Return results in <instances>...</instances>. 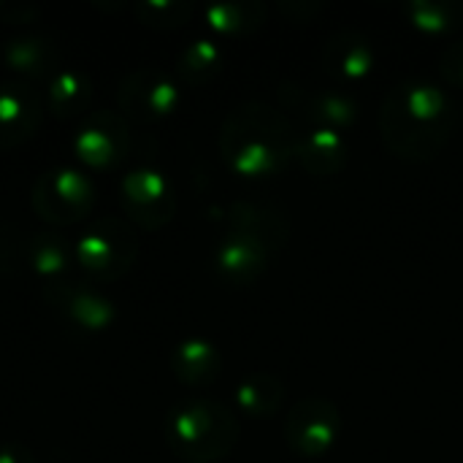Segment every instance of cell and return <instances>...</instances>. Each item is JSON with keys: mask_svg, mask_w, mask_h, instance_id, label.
<instances>
[{"mask_svg": "<svg viewBox=\"0 0 463 463\" xmlns=\"http://www.w3.org/2000/svg\"><path fill=\"white\" fill-rule=\"evenodd\" d=\"M456 125V103L429 79H404L393 84L380 109V136L388 152L404 163L437 160L448 149Z\"/></svg>", "mask_w": 463, "mask_h": 463, "instance_id": "6da1fadb", "label": "cell"}, {"mask_svg": "<svg viewBox=\"0 0 463 463\" xmlns=\"http://www.w3.org/2000/svg\"><path fill=\"white\" fill-rule=\"evenodd\" d=\"M298 128L282 109L266 100H244L220 125L222 163L241 179H271L296 163Z\"/></svg>", "mask_w": 463, "mask_h": 463, "instance_id": "7a4b0ae2", "label": "cell"}, {"mask_svg": "<svg viewBox=\"0 0 463 463\" xmlns=\"http://www.w3.org/2000/svg\"><path fill=\"white\" fill-rule=\"evenodd\" d=\"M239 434V418L225 404L212 399L182 402L165 420L168 448L187 463L222 461L236 448Z\"/></svg>", "mask_w": 463, "mask_h": 463, "instance_id": "3957f363", "label": "cell"}, {"mask_svg": "<svg viewBox=\"0 0 463 463\" xmlns=\"http://www.w3.org/2000/svg\"><path fill=\"white\" fill-rule=\"evenodd\" d=\"M76 266L90 282H114L138 258V236L119 217H98L73 244Z\"/></svg>", "mask_w": 463, "mask_h": 463, "instance_id": "277c9868", "label": "cell"}, {"mask_svg": "<svg viewBox=\"0 0 463 463\" xmlns=\"http://www.w3.org/2000/svg\"><path fill=\"white\" fill-rule=\"evenodd\" d=\"M30 203L43 222L65 228L90 217L95 206V187L90 176L76 168H49L35 179Z\"/></svg>", "mask_w": 463, "mask_h": 463, "instance_id": "5b68a950", "label": "cell"}, {"mask_svg": "<svg viewBox=\"0 0 463 463\" xmlns=\"http://www.w3.org/2000/svg\"><path fill=\"white\" fill-rule=\"evenodd\" d=\"M288 448L301 458H323L334 450L342 434L339 407L323 396H307L290 407L282 423Z\"/></svg>", "mask_w": 463, "mask_h": 463, "instance_id": "8992f818", "label": "cell"}, {"mask_svg": "<svg viewBox=\"0 0 463 463\" xmlns=\"http://www.w3.org/2000/svg\"><path fill=\"white\" fill-rule=\"evenodd\" d=\"M76 160L92 171H111L125 163L130 152V130L117 111H90L73 136Z\"/></svg>", "mask_w": 463, "mask_h": 463, "instance_id": "52a82bcc", "label": "cell"}, {"mask_svg": "<svg viewBox=\"0 0 463 463\" xmlns=\"http://www.w3.org/2000/svg\"><path fill=\"white\" fill-rule=\"evenodd\" d=\"M182 103L179 84L160 68H136L117 87V106L136 122H157L171 117Z\"/></svg>", "mask_w": 463, "mask_h": 463, "instance_id": "ba28073f", "label": "cell"}, {"mask_svg": "<svg viewBox=\"0 0 463 463\" xmlns=\"http://www.w3.org/2000/svg\"><path fill=\"white\" fill-rule=\"evenodd\" d=\"M119 195L128 222L144 231H160L176 214L174 187L157 168H133L130 174H125Z\"/></svg>", "mask_w": 463, "mask_h": 463, "instance_id": "9c48e42d", "label": "cell"}, {"mask_svg": "<svg viewBox=\"0 0 463 463\" xmlns=\"http://www.w3.org/2000/svg\"><path fill=\"white\" fill-rule=\"evenodd\" d=\"M41 293L49 309L76 331L100 334V331H109L117 320L114 301L87 282H73V279L49 282L41 288Z\"/></svg>", "mask_w": 463, "mask_h": 463, "instance_id": "30bf717a", "label": "cell"}, {"mask_svg": "<svg viewBox=\"0 0 463 463\" xmlns=\"http://www.w3.org/2000/svg\"><path fill=\"white\" fill-rule=\"evenodd\" d=\"M320 60L326 73L334 76L339 87H347L372 76L377 65V49L366 33L355 27H342L326 38L320 49Z\"/></svg>", "mask_w": 463, "mask_h": 463, "instance_id": "8fae6325", "label": "cell"}, {"mask_svg": "<svg viewBox=\"0 0 463 463\" xmlns=\"http://www.w3.org/2000/svg\"><path fill=\"white\" fill-rule=\"evenodd\" d=\"M43 119V100L27 81H0V152L27 144Z\"/></svg>", "mask_w": 463, "mask_h": 463, "instance_id": "7c38bea8", "label": "cell"}, {"mask_svg": "<svg viewBox=\"0 0 463 463\" xmlns=\"http://www.w3.org/2000/svg\"><path fill=\"white\" fill-rule=\"evenodd\" d=\"M222 222H225L228 233L250 236V239L266 244L271 252L282 250L293 231L290 214L282 206L258 203V201H236V203L225 206Z\"/></svg>", "mask_w": 463, "mask_h": 463, "instance_id": "4fadbf2b", "label": "cell"}, {"mask_svg": "<svg viewBox=\"0 0 463 463\" xmlns=\"http://www.w3.org/2000/svg\"><path fill=\"white\" fill-rule=\"evenodd\" d=\"M271 258L274 252L266 244L241 233H225V239L214 250L212 266L217 279L228 288H247L266 274Z\"/></svg>", "mask_w": 463, "mask_h": 463, "instance_id": "5bb4252c", "label": "cell"}, {"mask_svg": "<svg viewBox=\"0 0 463 463\" xmlns=\"http://www.w3.org/2000/svg\"><path fill=\"white\" fill-rule=\"evenodd\" d=\"M290 90H293L296 98L282 103V106L301 109L309 117V122L317 125V128H328V130L345 133L361 117V100L355 98V92H350L345 87H326V90L301 92L296 84H290Z\"/></svg>", "mask_w": 463, "mask_h": 463, "instance_id": "9a60e30c", "label": "cell"}, {"mask_svg": "<svg viewBox=\"0 0 463 463\" xmlns=\"http://www.w3.org/2000/svg\"><path fill=\"white\" fill-rule=\"evenodd\" d=\"M350 160V144L345 133L309 125L296 136V163L317 179H328L345 171Z\"/></svg>", "mask_w": 463, "mask_h": 463, "instance_id": "2e32d148", "label": "cell"}, {"mask_svg": "<svg viewBox=\"0 0 463 463\" xmlns=\"http://www.w3.org/2000/svg\"><path fill=\"white\" fill-rule=\"evenodd\" d=\"M0 60L11 73L22 76L27 81L52 79L57 71H62L60 68V46L54 43V38L35 35V33L8 38L0 46Z\"/></svg>", "mask_w": 463, "mask_h": 463, "instance_id": "e0dca14e", "label": "cell"}, {"mask_svg": "<svg viewBox=\"0 0 463 463\" xmlns=\"http://www.w3.org/2000/svg\"><path fill=\"white\" fill-rule=\"evenodd\" d=\"M171 372L187 388H209L222 374V353L209 339H184L171 353Z\"/></svg>", "mask_w": 463, "mask_h": 463, "instance_id": "ac0fdd59", "label": "cell"}, {"mask_svg": "<svg viewBox=\"0 0 463 463\" xmlns=\"http://www.w3.org/2000/svg\"><path fill=\"white\" fill-rule=\"evenodd\" d=\"M92 95H95V87H92L90 73L79 68H62L46 84L43 109L57 119H73L90 109Z\"/></svg>", "mask_w": 463, "mask_h": 463, "instance_id": "d6986e66", "label": "cell"}, {"mask_svg": "<svg viewBox=\"0 0 463 463\" xmlns=\"http://www.w3.org/2000/svg\"><path fill=\"white\" fill-rule=\"evenodd\" d=\"M73 260H76L73 247L60 233L43 231V233L27 236V244H24V266H30V271L35 277H41L43 285L68 279V274L73 269Z\"/></svg>", "mask_w": 463, "mask_h": 463, "instance_id": "ffe728a7", "label": "cell"}, {"mask_svg": "<svg viewBox=\"0 0 463 463\" xmlns=\"http://www.w3.org/2000/svg\"><path fill=\"white\" fill-rule=\"evenodd\" d=\"M266 3L260 0H220L209 3L203 8V19L212 33L225 35V38H241L252 35L255 30L263 27L266 22Z\"/></svg>", "mask_w": 463, "mask_h": 463, "instance_id": "44dd1931", "label": "cell"}, {"mask_svg": "<svg viewBox=\"0 0 463 463\" xmlns=\"http://www.w3.org/2000/svg\"><path fill=\"white\" fill-rule=\"evenodd\" d=\"M225 65V52L214 38H193L176 54V76L187 87H203L220 76Z\"/></svg>", "mask_w": 463, "mask_h": 463, "instance_id": "7402d4cb", "label": "cell"}, {"mask_svg": "<svg viewBox=\"0 0 463 463\" xmlns=\"http://www.w3.org/2000/svg\"><path fill=\"white\" fill-rule=\"evenodd\" d=\"M285 404V385L277 374H252L236 388V407L247 418H271Z\"/></svg>", "mask_w": 463, "mask_h": 463, "instance_id": "603a6c76", "label": "cell"}, {"mask_svg": "<svg viewBox=\"0 0 463 463\" xmlns=\"http://www.w3.org/2000/svg\"><path fill=\"white\" fill-rule=\"evenodd\" d=\"M404 16L426 35H448L463 27V0H410Z\"/></svg>", "mask_w": 463, "mask_h": 463, "instance_id": "cb8c5ba5", "label": "cell"}, {"mask_svg": "<svg viewBox=\"0 0 463 463\" xmlns=\"http://www.w3.org/2000/svg\"><path fill=\"white\" fill-rule=\"evenodd\" d=\"M133 16L152 30H176L187 24L195 14L190 0H136Z\"/></svg>", "mask_w": 463, "mask_h": 463, "instance_id": "d4e9b609", "label": "cell"}, {"mask_svg": "<svg viewBox=\"0 0 463 463\" xmlns=\"http://www.w3.org/2000/svg\"><path fill=\"white\" fill-rule=\"evenodd\" d=\"M24 244L27 239L11 222L0 220V277H11L24 266Z\"/></svg>", "mask_w": 463, "mask_h": 463, "instance_id": "484cf974", "label": "cell"}, {"mask_svg": "<svg viewBox=\"0 0 463 463\" xmlns=\"http://www.w3.org/2000/svg\"><path fill=\"white\" fill-rule=\"evenodd\" d=\"M439 73L448 84L463 90V38L448 43L439 57Z\"/></svg>", "mask_w": 463, "mask_h": 463, "instance_id": "4316f807", "label": "cell"}, {"mask_svg": "<svg viewBox=\"0 0 463 463\" xmlns=\"http://www.w3.org/2000/svg\"><path fill=\"white\" fill-rule=\"evenodd\" d=\"M41 5L35 3H16V0H0V22L3 24H30L41 16Z\"/></svg>", "mask_w": 463, "mask_h": 463, "instance_id": "83f0119b", "label": "cell"}, {"mask_svg": "<svg viewBox=\"0 0 463 463\" xmlns=\"http://www.w3.org/2000/svg\"><path fill=\"white\" fill-rule=\"evenodd\" d=\"M323 3L320 0H279L277 3V11L285 16V19H290V22H298V24H304V22H312L317 14H323Z\"/></svg>", "mask_w": 463, "mask_h": 463, "instance_id": "f1b7e54d", "label": "cell"}, {"mask_svg": "<svg viewBox=\"0 0 463 463\" xmlns=\"http://www.w3.org/2000/svg\"><path fill=\"white\" fill-rule=\"evenodd\" d=\"M0 463H35V456L30 448L19 442H8V445H0Z\"/></svg>", "mask_w": 463, "mask_h": 463, "instance_id": "f546056e", "label": "cell"}, {"mask_svg": "<svg viewBox=\"0 0 463 463\" xmlns=\"http://www.w3.org/2000/svg\"><path fill=\"white\" fill-rule=\"evenodd\" d=\"M461 117H463V109H461Z\"/></svg>", "mask_w": 463, "mask_h": 463, "instance_id": "4dcf8cb0", "label": "cell"}]
</instances>
